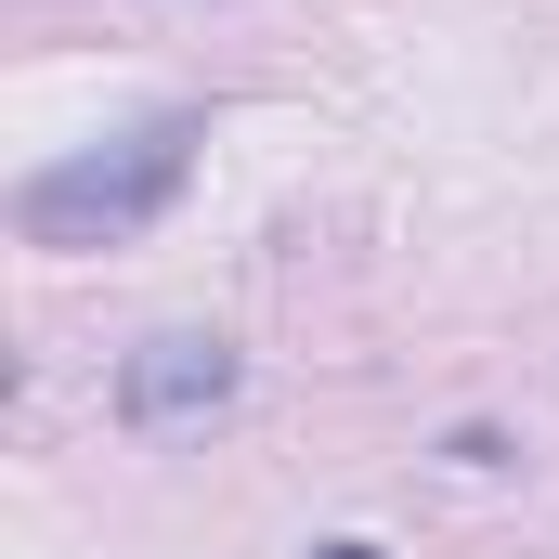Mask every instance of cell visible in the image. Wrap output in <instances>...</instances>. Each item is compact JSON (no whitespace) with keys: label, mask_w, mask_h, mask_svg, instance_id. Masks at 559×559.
I'll return each mask as SVG.
<instances>
[{"label":"cell","mask_w":559,"mask_h":559,"mask_svg":"<svg viewBox=\"0 0 559 559\" xmlns=\"http://www.w3.org/2000/svg\"><path fill=\"white\" fill-rule=\"evenodd\" d=\"M195 143H209V118L169 105V118H143L131 143H92V156L26 169V182H13V235H26V248H118V235H143V222L182 195Z\"/></svg>","instance_id":"1"},{"label":"cell","mask_w":559,"mask_h":559,"mask_svg":"<svg viewBox=\"0 0 559 559\" xmlns=\"http://www.w3.org/2000/svg\"><path fill=\"white\" fill-rule=\"evenodd\" d=\"M235 338H209V325H156L143 352H118V429L131 442H195V429L235 404Z\"/></svg>","instance_id":"2"},{"label":"cell","mask_w":559,"mask_h":559,"mask_svg":"<svg viewBox=\"0 0 559 559\" xmlns=\"http://www.w3.org/2000/svg\"><path fill=\"white\" fill-rule=\"evenodd\" d=\"M442 455H455V468H521V455H508V429H481V417L455 429V442H442Z\"/></svg>","instance_id":"3"},{"label":"cell","mask_w":559,"mask_h":559,"mask_svg":"<svg viewBox=\"0 0 559 559\" xmlns=\"http://www.w3.org/2000/svg\"><path fill=\"white\" fill-rule=\"evenodd\" d=\"M312 559H391V547H365V534H325V547H312Z\"/></svg>","instance_id":"4"}]
</instances>
